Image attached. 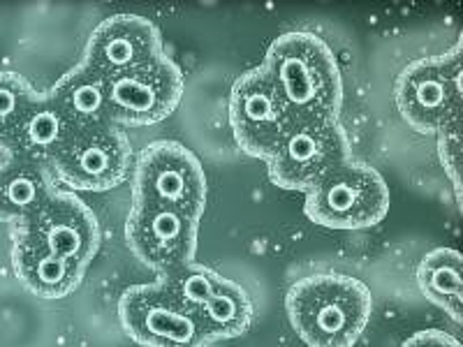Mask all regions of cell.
<instances>
[{
	"mask_svg": "<svg viewBox=\"0 0 463 347\" xmlns=\"http://www.w3.org/2000/svg\"><path fill=\"white\" fill-rule=\"evenodd\" d=\"M297 336L308 347H354L373 313L371 289L345 274L297 280L285 299Z\"/></svg>",
	"mask_w": 463,
	"mask_h": 347,
	"instance_id": "obj_1",
	"label": "cell"
},
{
	"mask_svg": "<svg viewBox=\"0 0 463 347\" xmlns=\"http://www.w3.org/2000/svg\"><path fill=\"white\" fill-rule=\"evenodd\" d=\"M262 70L274 84L289 118H338L343 105L341 68L325 40L306 31L283 33L269 47Z\"/></svg>",
	"mask_w": 463,
	"mask_h": 347,
	"instance_id": "obj_2",
	"label": "cell"
},
{
	"mask_svg": "<svg viewBox=\"0 0 463 347\" xmlns=\"http://www.w3.org/2000/svg\"><path fill=\"white\" fill-rule=\"evenodd\" d=\"M350 158V142L338 118H289L274 151L269 153V179L279 188L308 192L322 176Z\"/></svg>",
	"mask_w": 463,
	"mask_h": 347,
	"instance_id": "obj_3",
	"label": "cell"
},
{
	"mask_svg": "<svg viewBox=\"0 0 463 347\" xmlns=\"http://www.w3.org/2000/svg\"><path fill=\"white\" fill-rule=\"evenodd\" d=\"M461 44L445 56L417 58L401 70L394 86L403 121L421 135L458 127L461 118Z\"/></svg>",
	"mask_w": 463,
	"mask_h": 347,
	"instance_id": "obj_4",
	"label": "cell"
},
{
	"mask_svg": "<svg viewBox=\"0 0 463 347\" xmlns=\"http://www.w3.org/2000/svg\"><path fill=\"white\" fill-rule=\"evenodd\" d=\"M390 211V188L378 169L345 160L306 192V216L329 230H369Z\"/></svg>",
	"mask_w": 463,
	"mask_h": 347,
	"instance_id": "obj_5",
	"label": "cell"
},
{
	"mask_svg": "<svg viewBox=\"0 0 463 347\" xmlns=\"http://www.w3.org/2000/svg\"><path fill=\"white\" fill-rule=\"evenodd\" d=\"M206 192L204 167L184 144L160 139L144 148L135 167L132 202L174 206L202 220Z\"/></svg>",
	"mask_w": 463,
	"mask_h": 347,
	"instance_id": "obj_6",
	"label": "cell"
},
{
	"mask_svg": "<svg viewBox=\"0 0 463 347\" xmlns=\"http://www.w3.org/2000/svg\"><path fill=\"white\" fill-rule=\"evenodd\" d=\"M184 89L179 65L163 53L107 80V116L114 126H153L179 107Z\"/></svg>",
	"mask_w": 463,
	"mask_h": 347,
	"instance_id": "obj_7",
	"label": "cell"
},
{
	"mask_svg": "<svg viewBox=\"0 0 463 347\" xmlns=\"http://www.w3.org/2000/svg\"><path fill=\"white\" fill-rule=\"evenodd\" d=\"M132 148L126 132L111 121L81 127L52 160L53 176L74 190L105 192L128 179Z\"/></svg>",
	"mask_w": 463,
	"mask_h": 347,
	"instance_id": "obj_8",
	"label": "cell"
},
{
	"mask_svg": "<svg viewBox=\"0 0 463 347\" xmlns=\"http://www.w3.org/2000/svg\"><path fill=\"white\" fill-rule=\"evenodd\" d=\"M128 336L142 347H209L197 315L185 311L160 283L132 285L118 301Z\"/></svg>",
	"mask_w": 463,
	"mask_h": 347,
	"instance_id": "obj_9",
	"label": "cell"
},
{
	"mask_svg": "<svg viewBox=\"0 0 463 347\" xmlns=\"http://www.w3.org/2000/svg\"><path fill=\"white\" fill-rule=\"evenodd\" d=\"M200 218L165 204L132 202L126 241L135 258L160 276L195 262Z\"/></svg>",
	"mask_w": 463,
	"mask_h": 347,
	"instance_id": "obj_10",
	"label": "cell"
},
{
	"mask_svg": "<svg viewBox=\"0 0 463 347\" xmlns=\"http://www.w3.org/2000/svg\"><path fill=\"white\" fill-rule=\"evenodd\" d=\"M14 239L89 267L100 248V227L93 211L80 197L56 192L31 220L16 227Z\"/></svg>",
	"mask_w": 463,
	"mask_h": 347,
	"instance_id": "obj_11",
	"label": "cell"
},
{
	"mask_svg": "<svg viewBox=\"0 0 463 347\" xmlns=\"http://www.w3.org/2000/svg\"><path fill=\"white\" fill-rule=\"evenodd\" d=\"M288 123V109L262 65L248 70L234 81L230 93V126L243 153L267 160Z\"/></svg>",
	"mask_w": 463,
	"mask_h": 347,
	"instance_id": "obj_12",
	"label": "cell"
},
{
	"mask_svg": "<svg viewBox=\"0 0 463 347\" xmlns=\"http://www.w3.org/2000/svg\"><path fill=\"white\" fill-rule=\"evenodd\" d=\"M158 28L137 14H114L90 33L84 61L105 80L163 56Z\"/></svg>",
	"mask_w": 463,
	"mask_h": 347,
	"instance_id": "obj_13",
	"label": "cell"
},
{
	"mask_svg": "<svg viewBox=\"0 0 463 347\" xmlns=\"http://www.w3.org/2000/svg\"><path fill=\"white\" fill-rule=\"evenodd\" d=\"M56 192L47 164L10 153L7 163L0 167V220L24 225Z\"/></svg>",
	"mask_w": 463,
	"mask_h": 347,
	"instance_id": "obj_14",
	"label": "cell"
},
{
	"mask_svg": "<svg viewBox=\"0 0 463 347\" xmlns=\"http://www.w3.org/2000/svg\"><path fill=\"white\" fill-rule=\"evenodd\" d=\"M74 132L77 127L53 105L52 98L47 93H37L33 105L28 107L19 126L12 132V137L7 139L5 151L12 155L52 164V160L72 139Z\"/></svg>",
	"mask_w": 463,
	"mask_h": 347,
	"instance_id": "obj_15",
	"label": "cell"
},
{
	"mask_svg": "<svg viewBox=\"0 0 463 347\" xmlns=\"http://www.w3.org/2000/svg\"><path fill=\"white\" fill-rule=\"evenodd\" d=\"M12 262H14L19 280L31 289L33 295L43 296V299L68 296L70 292L80 287L86 271V267H81V264L49 255L47 250L33 248L24 241H16V239Z\"/></svg>",
	"mask_w": 463,
	"mask_h": 347,
	"instance_id": "obj_16",
	"label": "cell"
},
{
	"mask_svg": "<svg viewBox=\"0 0 463 347\" xmlns=\"http://www.w3.org/2000/svg\"><path fill=\"white\" fill-rule=\"evenodd\" d=\"M47 95L53 100V105L68 116V121L77 130L109 121V116H107V80L86 63H80L65 77H61Z\"/></svg>",
	"mask_w": 463,
	"mask_h": 347,
	"instance_id": "obj_17",
	"label": "cell"
},
{
	"mask_svg": "<svg viewBox=\"0 0 463 347\" xmlns=\"http://www.w3.org/2000/svg\"><path fill=\"white\" fill-rule=\"evenodd\" d=\"M197 320L209 342L237 338L246 333L253 322V301L241 285L222 276L213 295L197 313Z\"/></svg>",
	"mask_w": 463,
	"mask_h": 347,
	"instance_id": "obj_18",
	"label": "cell"
},
{
	"mask_svg": "<svg viewBox=\"0 0 463 347\" xmlns=\"http://www.w3.org/2000/svg\"><path fill=\"white\" fill-rule=\"evenodd\" d=\"M417 285L420 292L431 304L448 313L452 322H461L463 280L461 255L452 248H436L417 267Z\"/></svg>",
	"mask_w": 463,
	"mask_h": 347,
	"instance_id": "obj_19",
	"label": "cell"
},
{
	"mask_svg": "<svg viewBox=\"0 0 463 347\" xmlns=\"http://www.w3.org/2000/svg\"><path fill=\"white\" fill-rule=\"evenodd\" d=\"M221 278L222 276L216 274V271H211V268L202 267L197 262H190L174 268L169 274H163L158 283L184 305L185 311L197 315L202 311V305L213 295V289L218 287Z\"/></svg>",
	"mask_w": 463,
	"mask_h": 347,
	"instance_id": "obj_20",
	"label": "cell"
},
{
	"mask_svg": "<svg viewBox=\"0 0 463 347\" xmlns=\"http://www.w3.org/2000/svg\"><path fill=\"white\" fill-rule=\"evenodd\" d=\"M37 93L24 77L14 72H0V148H5L14 127L24 118Z\"/></svg>",
	"mask_w": 463,
	"mask_h": 347,
	"instance_id": "obj_21",
	"label": "cell"
},
{
	"mask_svg": "<svg viewBox=\"0 0 463 347\" xmlns=\"http://www.w3.org/2000/svg\"><path fill=\"white\" fill-rule=\"evenodd\" d=\"M440 158L448 174L452 176L454 185L458 190V176H457V167H458V127H449V130L440 132Z\"/></svg>",
	"mask_w": 463,
	"mask_h": 347,
	"instance_id": "obj_22",
	"label": "cell"
},
{
	"mask_svg": "<svg viewBox=\"0 0 463 347\" xmlns=\"http://www.w3.org/2000/svg\"><path fill=\"white\" fill-rule=\"evenodd\" d=\"M401 347H461L454 336L438 329H429V332H420L411 336Z\"/></svg>",
	"mask_w": 463,
	"mask_h": 347,
	"instance_id": "obj_23",
	"label": "cell"
}]
</instances>
